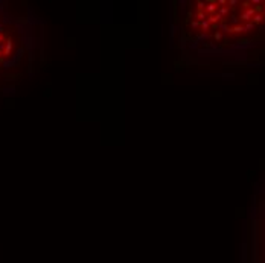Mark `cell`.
<instances>
[{
    "label": "cell",
    "instance_id": "6da1fadb",
    "mask_svg": "<svg viewBox=\"0 0 265 263\" xmlns=\"http://www.w3.org/2000/svg\"><path fill=\"white\" fill-rule=\"evenodd\" d=\"M181 34L186 44L230 52L265 41V0L257 2H187Z\"/></svg>",
    "mask_w": 265,
    "mask_h": 263
},
{
    "label": "cell",
    "instance_id": "7a4b0ae2",
    "mask_svg": "<svg viewBox=\"0 0 265 263\" xmlns=\"http://www.w3.org/2000/svg\"><path fill=\"white\" fill-rule=\"evenodd\" d=\"M252 263H265V176L256 189L252 211Z\"/></svg>",
    "mask_w": 265,
    "mask_h": 263
}]
</instances>
